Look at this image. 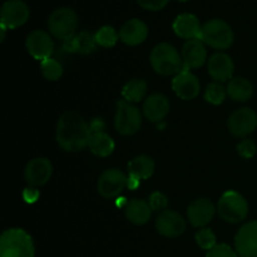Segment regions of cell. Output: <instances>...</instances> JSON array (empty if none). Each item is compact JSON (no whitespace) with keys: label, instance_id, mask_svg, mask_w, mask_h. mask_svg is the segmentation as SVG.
<instances>
[{"label":"cell","instance_id":"cell-1","mask_svg":"<svg viewBox=\"0 0 257 257\" xmlns=\"http://www.w3.org/2000/svg\"><path fill=\"white\" fill-rule=\"evenodd\" d=\"M92 135L89 123L77 112L64 113L57 123L55 138L65 152H80L89 147Z\"/></svg>","mask_w":257,"mask_h":257},{"label":"cell","instance_id":"cell-2","mask_svg":"<svg viewBox=\"0 0 257 257\" xmlns=\"http://www.w3.org/2000/svg\"><path fill=\"white\" fill-rule=\"evenodd\" d=\"M35 246L23 228H9L0 236V257H34Z\"/></svg>","mask_w":257,"mask_h":257},{"label":"cell","instance_id":"cell-3","mask_svg":"<svg viewBox=\"0 0 257 257\" xmlns=\"http://www.w3.org/2000/svg\"><path fill=\"white\" fill-rule=\"evenodd\" d=\"M153 70L161 75H177L185 70L182 55L173 45L168 43H160L152 49L150 55Z\"/></svg>","mask_w":257,"mask_h":257},{"label":"cell","instance_id":"cell-4","mask_svg":"<svg viewBox=\"0 0 257 257\" xmlns=\"http://www.w3.org/2000/svg\"><path fill=\"white\" fill-rule=\"evenodd\" d=\"M200 39L211 48L225 50L233 44L235 34L226 22L221 19H211L202 25Z\"/></svg>","mask_w":257,"mask_h":257},{"label":"cell","instance_id":"cell-5","mask_svg":"<svg viewBox=\"0 0 257 257\" xmlns=\"http://www.w3.org/2000/svg\"><path fill=\"white\" fill-rule=\"evenodd\" d=\"M217 212L226 222H242L248 215V203L245 197L236 191H227L218 201Z\"/></svg>","mask_w":257,"mask_h":257},{"label":"cell","instance_id":"cell-6","mask_svg":"<svg viewBox=\"0 0 257 257\" xmlns=\"http://www.w3.org/2000/svg\"><path fill=\"white\" fill-rule=\"evenodd\" d=\"M78 27L77 13L68 7L55 9L48 19V28L52 35L58 39H67L75 34Z\"/></svg>","mask_w":257,"mask_h":257},{"label":"cell","instance_id":"cell-7","mask_svg":"<svg viewBox=\"0 0 257 257\" xmlns=\"http://www.w3.org/2000/svg\"><path fill=\"white\" fill-rule=\"evenodd\" d=\"M142 115L137 107L127 100H118L114 117V127L122 136H132L141 130Z\"/></svg>","mask_w":257,"mask_h":257},{"label":"cell","instance_id":"cell-8","mask_svg":"<svg viewBox=\"0 0 257 257\" xmlns=\"http://www.w3.org/2000/svg\"><path fill=\"white\" fill-rule=\"evenodd\" d=\"M127 181L128 177L122 171L117 168H110L100 175L97 185L98 192L103 198H107V200L118 197L127 187Z\"/></svg>","mask_w":257,"mask_h":257},{"label":"cell","instance_id":"cell-9","mask_svg":"<svg viewBox=\"0 0 257 257\" xmlns=\"http://www.w3.org/2000/svg\"><path fill=\"white\" fill-rule=\"evenodd\" d=\"M30 15L29 7L23 0H8L3 4L2 24L8 29H17L28 22Z\"/></svg>","mask_w":257,"mask_h":257},{"label":"cell","instance_id":"cell-10","mask_svg":"<svg viewBox=\"0 0 257 257\" xmlns=\"http://www.w3.org/2000/svg\"><path fill=\"white\" fill-rule=\"evenodd\" d=\"M53 165L48 158L37 157L28 162L24 170V177L29 187H42L50 180Z\"/></svg>","mask_w":257,"mask_h":257},{"label":"cell","instance_id":"cell-11","mask_svg":"<svg viewBox=\"0 0 257 257\" xmlns=\"http://www.w3.org/2000/svg\"><path fill=\"white\" fill-rule=\"evenodd\" d=\"M27 49L34 59L43 60L52 58L54 52V42L49 33L44 30H33L27 38Z\"/></svg>","mask_w":257,"mask_h":257},{"label":"cell","instance_id":"cell-12","mask_svg":"<svg viewBox=\"0 0 257 257\" xmlns=\"http://www.w3.org/2000/svg\"><path fill=\"white\" fill-rule=\"evenodd\" d=\"M257 127V114L251 108H240L228 118V130L236 137H246Z\"/></svg>","mask_w":257,"mask_h":257},{"label":"cell","instance_id":"cell-13","mask_svg":"<svg viewBox=\"0 0 257 257\" xmlns=\"http://www.w3.org/2000/svg\"><path fill=\"white\" fill-rule=\"evenodd\" d=\"M235 250L240 257H257V221L245 223L237 231Z\"/></svg>","mask_w":257,"mask_h":257},{"label":"cell","instance_id":"cell-14","mask_svg":"<svg viewBox=\"0 0 257 257\" xmlns=\"http://www.w3.org/2000/svg\"><path fill=\"white\" fill-rule=\"evenodd\" d=\"M172 89L181 99L192 100L200 94L201 84L198 78L190 70H182L173 78Z\"/></svg>","mask_w":257,"mask_h":257},{"label":"cell","instance_id":"cell-15","mask_svg":"<svg viewBox=\"0 0 257 257\" xmlns=\"http://www.w3.org/2000/svg\"><path fill=\"white\" fill-rule=\"evenodd\" d=\"M156 228L158 233L165 237H178L186 230V222L180 213L166 210L158 215L156 220Z\"/></svg>","mask_w":257,"mask_h":257},{"label":"cell","instance_id":"cell-16","mask_svg":"<svg viewBox=\"0 0 257 257\" xmlns=\"http://www.w3.org/2000/svg\"><path fill=\"white\" fill-rule=\"evenodd\" d=\"M181 55L185 64V70L196 69L202 67L207 60V49L205 43L200 38H196V39L187 40L183 44Z\"/></svg>","mask_w":257,"mask_h":257},{"label":"cell","instance_id":"cell-17","mask_svg":"<svg viewBox=\"0 0 257 257\" xmlns=\"http://www.w3.org/2000/svg\"><path fill=\"white\" fill-rule=\"evenodd\" d=\"M216 208L207 198H198L193 201L187 210V217L193 227H203L212 221Z\"/></svg>","mask_w":257,"mask_h":257},{"label":"cell","instance_id":"cell-18","mask_svg":"<svg viewBox=\"0 0 257 257\" xmlns=\"http://www.w3.org/2000/svg\"><path fill=\"white\" fill-rule=\"evenodd\" d=\"M235 64L230 55L225 53H215L208 59V74L216 82L223 83L232 79Z\"/></svg>","mask_w":257,"mask_h":257},{"label":"cell","instance_id":"cell-19","mask_svg":"<svg viewBox=\"0 0 257 257\" xmlns=\"http://www.w3.org/2000/svg\"><path fill=\"white\" fill-rule=\"evenodd\" d=\"M148 27L140 19H130L122 25L119 30V39L125 45H140L147 39Z\"/></svg>","mask_w":257,"mask_h":257},{"label":"cell","instance_id":"cell-20","mask_svg":"<svg viewBox=\"0 0 257 257\" xmlns=\"http://www.w3.org/2000/svg\"><path fill=\"white\" fill-rule=\"evenodd\" d=\"M170 112V100L165 94H151L143 104V114L150 122H161Z\"/></svg>","mask_w":257,"mask_h":257},{"label":"cell","instance_id":"cell-21","mask_svg":"<svg viewBox=\"0 0 257 257\" xmlns=\"http://www.w3.org/2000/svg\"><path fill=\"white\" fill-rule=\"evenodd\" d=\"M173 32L183 39H196L200 38L201 34V23L196 15L191 13H185V14L178 15L173 22Z\"/></svg>","mask_w":257,"mask_h":257},{"label":"cell","instance_id":"cell-22","mask_svg":"<svg viewBox=\"0 0 257 257\" xmlns=\"http://www.w3.org/2000/svg\"><path fill=\"white\" fill-rule=\"evenodd\" d=\"M124 213L130 222L140 226L145 225L151 220L152 208H151L150 203L146 202V201L135 198V200L128 201L124 207Z\"/></svg>","mask_w":257,"mask_h":257},{"label":"cell","instance_id":"cell-23","mask_svg":"<svg viewBox=\"0 0 257 257\" xmlns=\"http://www.w3.org/2000/svg\"><path fill=\"white\" fill-rule=\"evenodd\" d=\"M227 95L235 102H246L250 99L253 94V85L250 80L242 77H236L228 82Z\"/></svg>","mask_w":257,"mask_h":257},{"label":"cell","instance_id":"cell-24","mask_svg":"<svg viewBox=\"0 0 257 257\" xmlns=\"http://www.w3.org/2000/svg\"><path fill=\"white\" fill-rule=\"evenodd\" d=\"M155 161L150 156L141 155L133 158L128 163V173L141 178V180H147L155 172Z\"/></svg>","mask_w":257,"mask_h":257},{"label":"cell","instance_id":"cell-25","mask_svg":"<svg viewBox=\"0 0 257 257\" xmlns=\"http://www.w3.org/2000/svg\"><path fill=\"white\" fill-rule=\"evenodd\" d=\"M89 148L93 155H95L97 157H108L114 151L115 143L113 138L105 132L93 133Z\"/></svg>","mask_w":257,"mask_h":257},{"label":"cell","instance_id":"cell-26","mask_svg":"<svg viewBox=\"0 0 257 257\" xmlns=\"http://www.w3.org/2000/svg\"><path fill=\"white\" fill-rule=\"evenodd\" d=\"M147 88L146 80L140 79V78L130 80V82L125 83L122 89L123 99L127 100L128 103L141 102L147 93Z\"/></svg>","mask_w":257,"mask_h":257},{"label":"cell","instance_id":"cell-27","mask_svg":"<svg viewBox=\"0 0 257 257\" xmlns=\"http://www.w3.org/2000/svg\"><path fill=\"white\" fill-rule=\"evenodd\" d=\"M75 40V49L77 53L80 54H89L94 52L97 48V40H95V34L89 32H80L74 35Z\"/></svg>","mask_w":257,"mask_h":257},{"label":"cell","instance_id":"cell-28","mask_svg":"<svg viewBox=\"0 0 257 257\" xmlns=\"http://www.w3.org/2000/svg\"><path fill=\"white\" fill-rule=\"evenodd\" d=\"M119 39V33L115 32V29L110 25H104L95 33V40L97 44L103 48L114 47L115 43Z\"/></svg>","mask_w":257,"mask_h":257},{"label":"cell","instance_id":"cell-29","mask_svg":"<svg viewBox=\"0 0 257 257\" xmlns=\"http://www.w3.org/2000/svg\"><path fill=\"white\" fill-rule=\"evenodd\" d=\"M40 72L45 79L54 82L63 75V67L58 60L48 58V59L40 62Z\"/></svg>","mask_w":257,"mask_h":257},{"label":"cell","instance_id":"cell-30","mask_svg":"<svg viewBox=\"0 0 257 257\" xmlns=\"http://www.w3.org/2000/svg\"><path fill=\"white\" fill-rule=\"evenodd\" d=\"M227 95V89L221 83L215 82L207 85L205 90V99L211 104H222Z\"/></svg>","mask_w":257,"mask_h":257},{"label":"cell","instance_id":"cell-31","mask_svg":"<svg viewBox=\"0 0 257 257\" xmlns=\"http://www.w3.org/2000/svg\"><path fill=\"white\" fill-rule=\"evenodd\" d=\"M196 242L203 250H212L217 243H216V235L211 231V228H201L196 232Z\"/></svg>","mask_w":257,"mask_h":257},{"label":"cell","instance_id":"cell-32","mask_svg":"<svg viewBox=\"0 0 257 257\" xmlns=\"http://www.w3.org/2000/svg\"><path fill=\"white\" fill-rule=\"evenodd\" d=\"M148 203H150L152 211H155V212H163V211H166V208H167L168 200L167 197H166V195H163L160 191H156V192H153L152 195L150 196Z\"/></svg>","mask_w":257,"mask_h":257},{"label":"cell","instance_id":"cell-33","mask_svg":"<svg viewBox=\"0 0 257 257\" xmlns=\"http://www.w3.org/2000/svg\"><path fill=\"white\" fill-rule=\"evenodd\" d=\"M206 257H240L236 250L231 248L230 246L226 243H221V245H216L212 250L207 251Z\"/></svg>","mask_w":257,"mask_h":257},{"label":"cell","instance_id":"cell-34","mask_svg":"<svg viewBox=\"0 0 257 257\" xmlns=\"http://www.w3.org/2000/svg\"><path fill=\"white\" fill-rule=\"evenodd\" d=\"M256 143L252 140H243L237 145V152L241 157L246 158H252L256 155Z\"/></svg>","mask_w":257,"mask_h":257},{"label":"cell","instance_id":"cell-35","mask_svg":"<svg viewBox=\"0 0 257 257\" xmlns=\"http://www.w3.org/2000/svg\"><path fill=\"white\" fill-rule=\"evenodd\" d=\"M170 0H137L140 7L143 9L151 10V12H157V10L163 9L168 4Z\"/></svg>","mask_w":257,"mask_h":257},{"label":"cell","instance_id":"cell-36","mask_svg":"<svg viewBox=\"0 0 257 257\" xmlns=\"http://www.w3.org/2000/svg\"><path fill=\"white\" fill-rule=\"evenodd\" d=\"M40 192L35 187H28L25 188L24 192H23V198H24L25 202L28 203H35L39 200Z\"/></svg>","mask_w":257,"mask_h":257},{"label":"cell","instance_id":"cell-37","mask_svg":"<svg viewBox=\"0 0 257 257\" xmlns=\"http://www.w3.org/2000/svg\"><path fill=\"white\" fill-rule=\"evenodd\" d=\"M89 127L92 133H99V132H104L105 130V122L103 118L100 117H95L90 120Z\"/></svg>","mask_w":257,"mask_h":257},{"label":"cell","instance_id":"cell-38","mask_svg":"<svg viewBox=\"0 0 257 257\" xmlns=\"http://www.w3.org/2000/svg\"><path fill=\"white\" fill-rule=\"evenodd\" d=\"M74 35H73V37L67 38V39L63 40V49H64L65 52H68V53H77V49H75Z\"/></svg>","mask_w":257,"mask_h":257},{"label":"cell","instance_id":"cell-39","mask_svg":"<svg viewBox=\"0 0 257 257\" xmlns=\"http://www.w3.org/2000/svg\"><path fill=\"white\" fill-rule=\"evenodd\" d=\"M141 185V178L136 177V176L130 175L128 176V181H127V187L130 190H137Z\"/></svg>","mask_w":257,"mask_h":257},{"label":"cell","instance_id":"cell-40","mask_svg":"<svg viewBox=\"0 0 257 257\" xmlns=\"http://www.w3.org/2000/svg\"><path fill=\"white\" fill-rule=\"evenodd\" d=\"M127 203H128V201L125 200L124 197H120V198L118 197L117 198V206H118V207H122V206L127 205Z\"/></svg>","mask_w":257,"mask_h":257},{"label":"cell","instance_id":"cell-41","mask_svg":"<svg viewBox=\"0 0 257 257\" xmlns=\"http://www.w3.org/2000/svg\"><path fill=\"white\" fill-rule=\"evenodd\" d=\"M0 28H2V38H0V40H2V42H4V39H5V33H7L8 28L4 27V25H3V24H0Z\"/></svg>","mask_w":257,"mask_h":257},{"label":"cell","instance_id":"cell-42","mask_svg":"<svg viewBox=\"0 0 257 257\" xmlns=\"http://www.w3.org/2000/svg\"><path fill=\"white\" fill-rule=\"evenodd\" d=\"M178 2H182V3H186V2H190V0H178Z\"/></svg>","mask_w":257,"mask_h":257}]
</instances>
